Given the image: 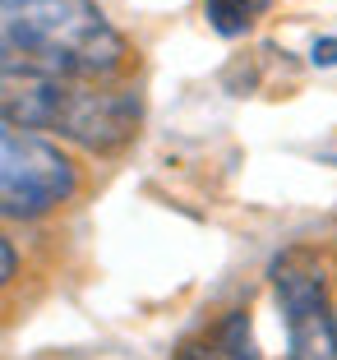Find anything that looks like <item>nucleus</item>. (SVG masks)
<instances>
[{"instance_id": "obj_1", "label": "nucleus", "mask_w": 337, "mask_h": 360, "mask_svg": "<svg viewBox=\"0 0 337 360\" xmlns=\"http://www.w3.org/2000/svg\"><path fill=\"white\" fill-rule=\"evenodd\" d=\"M125 65V37L93 0H0V75L106 84Z\"/></svg>"}, {"instance_id": "obj_2", "label": "nucleus", "mask_w": 337, "mask_h": 360, "mask_svg": "<svg viewBox=\"0 0 337 360\" xmlns=\"http://www.w3.org/2000/svg\"><path fill=\"white\" fill-rule=\"evenodd\" d=\"M0 120L28 134L70 139L88 153H116L134 139L144 102L129 88L84 84V79L0 75Z\"/></svg>"}, {"instance_id": "obj_3", "label": "nucleus", "mask_w": 337, "mask_h": 360, "mask_svg": "<svg viewBox=\"0 0 337 360\" xmlns=\"http://www.w3.org/2000/svg\"><path fill=\"white\" fill-rule=\"evenodd\" d=\"M74 190H79V171L51 139L0 120V217L10 222L42 217L61 208Z\"/></svg>"}, {"instance_id": "obj_4", "label": "nucleus", "mask_w": 337, "mask_h": 360, "mask_svg": "<svg viewBox=\"0 0 337 360\" xmlns=\"http://www.w3.org/2000/svg\"><path fill=\"white\" fill-rule=\"evenodd\" d=\"M277 305L286 323V356L291 360H337V319L328 305V282L314 255L286 250L273 264Z\"/></svg>"}, {"instance_id": "obj_5", "label": "nucleus", "mask_w": 337, "mask_h": 360, "mask_svg": "<svg viewBox=\"0 0 337 360\" xmlns=\"http://www.w3.org/2000/svg\"><path fill=\"white\" fill-rule=\"evenodd\" d=\"M259 10H268V0H208V23L222 37H241V32H250Z\"/></svg>"}, {"instance_id": "obj_6", "label": "nucleus", "mask_w": 337, "mask_h": 360, "mask_svg": "<svg viewBox=\"0 0 337 360\" xmlns=\"http://www.w3.org/2000/svg\"><path fill=\"white\" fill-rule=\"evenodd\" d=\"M14 273H19V255H14V245L5 240V236H0V286L10 282Z\"/></svg>"}, {"instance_id": "obj_7", "label": "nucleus", "mask_w": 337, "mask_h": 360, "mask_svg": "<svg viewBox=\"0 0 337 360\" xmlns=\"http://www.w3.org/2000/svg\"><path fill=\"white\" fill-rule=\"evenodd\" d=\"M310 60L324 65V70H328V65H337V37H319L314 51H310Z\"/></svg>"}, {"instance_id": "obj_8", "label": "nucleus", "mask_w": 337, "mask_h": 360, "mask_svg": "<svg viewBox=\"0 0 337 360\" xmlns=\"http://www.w3.org/2000/svg\"><path fill=\"white\" fill-rule=\"evenodd\" d=\"M176 360H222V356H217V351H208V347H185Z\"/></svg>"}, {"instance_id": "obj_9", "label": "nucleus", "mask_w": 337, "mask_h": 360, "mask_svg": "<svg viewBox=\"0 0 337 360\" xmlns=\"http://www.w3.org/2000/svg\"><path fill=\"white\" fill-rule=\"evenodd\" d=\"M333 162H337V158H333Z\"/></svg>"}]
</instances>
